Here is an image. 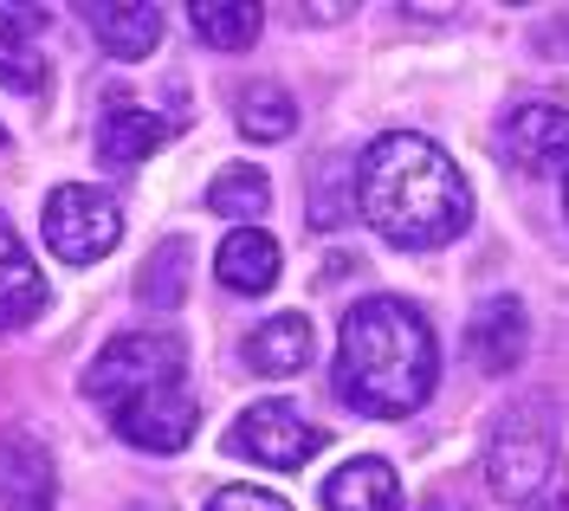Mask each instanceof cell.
I'll list each match as a JSON object with an SVG mask.
<instances>
[{
    "label": "cell",
    "mask_w": 569,
    "mask_h": 511,
    "mask_svg": "<svg viewBox=\"0 0 569 511\" xmlns=\"http://www.w3.org/2000/svg\"><path fill=\"white\" fill-rule=\"evenodd\" d=\"M181 292H188V240H162L137 272V298L149 311H176Z\"/></svg>",
    "instance_id": "20"
},
{
    "label": "cell",
    "mask_w": 569,
    "mask_h": 511,
    "mask_svg": "<svg viewBox=\"0 0 569 511\" xmlns=\"http://www.w3.org/2000/svg\"><path fill=\"white\" fill-rule=\"evenodd\" d=\"M563 201H569V188H563Z\"/></svg>",
    "instance_id": "26"
},
{
    "label": "cell",
    "mask_w": 569,
    "mask_h": 511,
    "mask_svg": "<svg viewBox=\"0 0 569 511\" xmlns=\"http://www.w3.org/2000/svg\"><path fill=\"white\" fill-rule=\"evenodd\" d=\"M311 363V318L284 311V318H266V324L247 337V369L252 375H298Z\"/></svg>",
    "instance_id": "15"
},
{
    "label": "cell",
    "mask_w": 569,
    "mask_h": 511,
    "mask_svg": "<svg viewBox=\"0 0 569 511\" xmlns=\"http://www.w3.org/2000/svg\"><path fill=\"white\" fill-rule=\"evenodd\" d=\"M208 511H291L279 492H266V485H220L208 499Z\"/></svg>",
    "instance_id": "22"
},
{
    "label": "cell",
    "mask_w": 569,
    "mask_h": 511,
    "mask_svg": "<svg viewBox=\"0 0 569 511\" xmlns=\"http://www.w3.org/2000/svg\"><path fill=\"white\" fill-rule=\"evenodd\" d=\"M188 375V350H181V337L169 330H130V337H110L104 350L91 357L84 369V395L98 408H123L149 395V389H169Z\"/></svg>",
    "instance_id": "3"
},
{
    "label": "cell",
    "mask_w": 569,
    "mask_h": 511,
    "mask_svg": "<svg viewBox=\"0 0 569 511\" xmlns=\"http://www.w3.org/2000/svg\"><path fill=\"white\" fill-rule=\"evenodd\" d=\"M433 511H460V505H447V499H440V505H433Z\"/></svg>",
    "instance_id": "24"
},
{
    "label": "cell",
    "mask_w": 569,
    "mask_h": 511,
    "mask_svg": "<svg viewBox=\"0 0 569 511\" xmlns=\"http://www.w3.org/2000/svg\"><path fill=\"white\" fill-rule=\"evenodd\" d=\"M208 208L213 214H227V220H259L266 208H272V182H266V169H220L213 176V188H208Z\"/></svg>",
    "instance_id": "21"
},
{
    "label": "cell",
    "mask_w": 569,
    "mask_h": 511,
    "mask_svg": "<svg viewBox=\"0 0 569 511\" xmlns=\"http://www.w3.org/2000/svg\"><path fill=\"white\" fill-rule=\"evenodd\" d=\"M233 117H240V130H247L252 143H284V137L298 130V104H291V91L272 84V78L247 84L240 104H233Z\"/></svg>",
    "instance_id": "18"
},
{
    "label": "cell",
    "mask_w": 569,
    "mask_h": 511,
    "mask_svg": "<svg viewBox=\"0 0 569 511\" xmlns=\"http://www.w3.org/2000/svg\"><path fill=\"white\" fill-rule=\"evenodd\" d=\"M323 447V428H311L291 402H252L233 428H227V453L252 460V467H272V473H298L311 467Z\"/></svg>",
    "instance_id": "6"
},
{
    "label": "cell",
    "mask_w": 569,
    "mask_h": 511,
    "mask_svg": "<svg viewBox=\"0 0 569 511\" xmlns=\"http://www.w3.org/2000/svg\"><path fill=\"white\" fill-rule=\"evenodd\" d=\"M188 20H194V33L208 39L213 52H247L259 39V7L252 0H194Z\"/></svg>",
    "instance_id": "19"
},
{
    "label": "cell",
    "mask_w": 569,
    "mask_h": 511,
    "mask_svg": "<svg viewBox=\"0 0 569 511\" xmlns=\"http://www.w3.org/2000/svg\"><path fill=\"white\" fill-rule=\"evenodd\" d=\"M525 343H531V324H525V304L511 292L486 298L472 311V324H466V357L486 375H511V369L525 363Z\"/></svg>",
    "instance_id": "9"
},
{
    "label": "cell",
    "mask_w": 569,
    "mask_h": 511,
    "mask_svg": "<svg viewBox=\"0 0 569 511\" xmlns=\"http://www.w3.org/2000/svg\"><path fill=\"white\" fill-rule=\"evenodd\" d=\"M531 511H569V499H563V492H543V499H537Z\"/></svg>",
    "instance_id": "23"
},
{
    "label": "cell",
    "mask_w": 569,
    "mask_h": 511,
    "mask_svg": "<svg viewBox=\"0 0 569 511\" xmlns=\"http://www.w3.org/2000/svg\"><path fill=\"white\" fill-rule=\"evenodd\" d=\"M39 7H0V84L7 91H39L46 84V59L33 46Z\"/></svg>",
    "instance_id": "17"
},
{
    "label": "cell",
    "mask_w": 569,
    "mask_h": 511,
    "mask_svg": "<svg viewBox=\"0 0 569 511\" xmlns=\"http://www.w3.org/2000/svg\"><path fill=\"white\" fill-rule=\"evenodd\" d=\"M46 247L66 259V265H98V259L123 240V208L110 201L104 188L66 182L46 194V214H39Z\"/></svg>",
    "instance_id": "5"
},
{
    "label": "cell",
    "mask_w": 569,
    "mask_h": 511,
    "mask_svg": "<svg viewBox=\"0 0 569 511\" xmlns=\"http://www.w3.org/2000/svg\"><path fill=\"white\" fill-rule=\"evenodd\" d=\"M39 311H46V272L13 233V220L0 214V330H27Z\"/></svg>",
    "instance_id": "12"
},
{
    "label": "cell",
    "mask_w": 569,
    "mask_h": 511,
    "mask_svg": "<svg viewBox=\"0 0 569 511\" xmlns=\"http://www.w3.org/2000/svg\"><path fill=\"white\" fill-rule=\"evenodd\" d=\"M213 272H220L227 292H240V298L272 292V279H279V240L266 227H233L220 240V253H213Z\"/></svg>",
    "instance_id": "13"
},
{
    "label": "cell",
    "mask_w": 569,
    "mask_h": 511,
    "mask_svg": "<svg viewBox=\"0 0 569 511\" xmlns=\"http://www.w3.org/2000/svg\"><path fill=\"white\" fill-rule=\"evenodd\" d=\"M0 149H7V130H0Z\"/></svg>",
    "instance_id": "25"
},
{
    "label": "cell",
    "mask_w": 569,
    "mask_h": 511,
    "mask_svg": "<svg viewBox=\"0 0 569 511\" xmlns=\"http://www.w3.org/2000/svg\"><path fill=\"white\" fill-rule=\"evenodd\" d=\"M110 421H117V434L142 447V453H181L188 434H194V395H188V382H169V389H149L137 402L110 408Z\"/></svg>",
    "instance_id": "8"
},
{
    "label": "cell",
    "mask_w": 569,
    "mask_h": 511,
    "mask_svg": "<svg viewBox=\"0 0 569 511\" xmlns=\"http://www.w3.org/2000/svg\"><path fill=\"white\" fill-rule=\"evenodd\" d=\"M486 479H492L498 499L511 505H537L557 479V428L537 414V408H511L492 428V447H486Z\"/></svg>",
    "instance_id": "4"
},
{
    "label": "cell",
    "mask_w": 569,
    "mask_h": 511,
    "mask_svg": "<svg viewBox=\"0 0 569 511\" xmlns=\"http://www.w3.org/2000/svg\"><path fill=\"white\" fill-rule=\"evenodd\" d=\"M59 479H52V453L27 434L0 440V511H52Z\"/></svg>",
    "instance_id": "11"
},
{
    "label": "cell",
    "mask_w": 569,
    "mask_h": 511,
    "mask_svg": "<svg viewBox=\"0 0 569 511\" xmlns=\"http://www.w3.org/2000/svg\"><path fill=\"white\" fill-rule=\"evenodd\" d=\"M323 511H401V485H395L389 460H350L343 473L323 485Z\"/></svg>",
    "instance_id": "16"
},
{
    "label": "cell",
    "mask_w": 569,
    "mask_h": 511,
    "mask_svg": "<svg viewBox=\"0 0 569 511\" xmlns=\"http://www.w3.org/2000/svg\"><path fill=\"white\" fill-rule=\"evenodd\" d=\"M78 13L110 59H149L162 46V7H149V0H84Z\"/></svg>",
    "instance_id": "10"
},
{
    "label": "cell",
    "mask_w": 569,
    "mask_h": 511,
    "mask_svg": "<svg viewBox=\"0 0 569 511\" xmlns=\"http://www.w3.org/2000/svg\"><path fill=\"white\" fill-rule=\"evenodd\" d=\"M356 208L362 220L421 253V247H447L460 240L466 220H472V188H466L460 162L440 143H427L415 130H395V137H376L356 162Z\"/></svg>",
    "instance_id": "1"
},
{
    "label": "cell",
    "mask_w": 569,
    "mask_h": 511,
    "mask_svg": "<svg viewBox=\"0 0 569 511\" xmlns=\"http://www.w3.org/2000/svg\"><path fill=\"white\" fill-rule=\"evenodd\" d=\"M498 156H505V169H518L531 182L569 169V110L563 104H518L505 117V130H498Z\"/></svg>",
    "instance_id": "7"
},
{
    "label": "cell",
    "mask_w": 569,
    "mask_h": 511,
    "mask_svg": "<svg viewBox=\"0 0 569 511\" xmlns=\"http://www.w3.org/2000/svg\"><path fill=\"white\" fill-rule=\"evenodd\" d=\"M162 143H169V123H162L156 110L110 104L104 117H98V162H104V169H137V162H149Z\"/></svg>",
    "instance_id": "14"
},
{
    "label": "cell",
    "mask_w": 569,
    "mask_h": 511,
    "mask_svg": "<svg viewBox=\"0 0 569 511\" xmlns=\"http://www.w3.org/2000/svg\"><path fill=\"white\" fill-rule=\"evenodd\" d=\"M440 350L408 298H362L343 311L337 343V395L369 421H401L433 395Z\"/></svg>",
    "instance_id": "2"
}]
</instances>
